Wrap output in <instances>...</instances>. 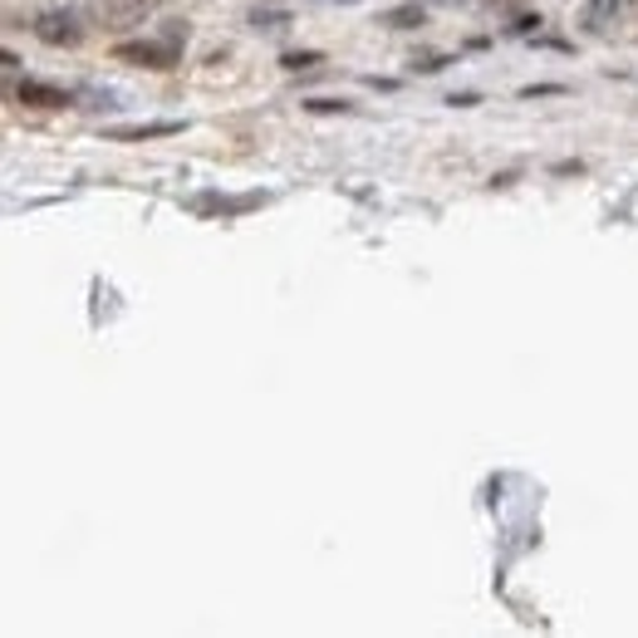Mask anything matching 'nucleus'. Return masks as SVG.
<instances>
[{
    "instance_id": "f257e3e1",
    "label": "nucleus",
    "mask_w": 638,
    "mask_h": 638,
    "mask_svg": "<svg viewBox=\"0 0 638 638\" xmlns=\"http://www.w3.org/2000/svg\"><path fill=\"white\" fill-rule=\"evenodd\" d=\"M147 10H153V0H94V20L104 29H133V25H143Z\"/></svg>"
},
{
    "instance_id": "f03ea898",
    "label": "nucleus",
    "mask_w": 638,
    "mask_h": 638,
    "mask_svg": "<svg viewBox=\"0 0 638 638\" xmlns=\"http://www.w3.org/2000/svg\"><path fill=\"white\" fill-rule=\"evenodd\" d=\"M35 35L45 39V45H79V39H84V25H79V15H69V10H45V15H35Z\"/></svg>"
},
{
    "instance_id": "7ed1b4c3",
    "label": "nucleus",
    "mask_w": 638,
    "mask_h": 638,
    "mask_svg": "<svg viewBox=\"0 0 638 638\" xmlns=\"http://www.w3.org/2000/svg\"><path fill=\"white\" fill-rule=\"evenodd\" d=\"M123 64H143V69H172L177 64V45H157V39H137V45H118L113 49Z\"/></svg>"
},
{
    "instance_id": "20e7f679",
    "label": "nucleus",
    "mask_w": 638,
    "mask_h": 638,
    "mask_svg": "<svg viewBox=\"0 0 638 638\" xmlns=\"http://www.w3.org/2000/svg\"><path fill=\"white\" fill-rule=\"evenodd\" d=\"M182 133V123L177 118H162V123H123V128H108V143H143V137H172Z\"/></svg>"
},
{
    "instance_id": "39448f33",
    "label": "nucleus",
    "mask_w": 638,
    "mask_h": 638,
    "mask_svg": "<svg viewBox=\"0 0 638 638\" xmlns=\"http://www.w3.org/2000/svg\"><path fill=\"white\" fill-rule=\"evenodd\" d=\"M15 98L29 108H69V94L55 84H39V79H20L15 84Z\"/></svg>"
},
{
    "instance_id": "423d86ee",
    "label": "nucleus",
    "mask_w": 638,
    "mask_h": 638,
    "mask_svg": "<svg viewBox=\"0 0 638 638\" xmlns=\"http://www.w3.org/2000/svg\"><path fill=\"white\" fill-rule=\"evenodd\" d=\"M618 20V0H589L585 5V29L589 35H609Z\"/></svg>"
},
{
    "instance_id": "0eeeda50",
    "label": "nucleus",
    "mask_w": 638,
    "mask_h": 638,
    "mask_svg": "<svg viewBox=\"0 0 638 638\" xmlns=\"http://www.w3.org/2000/svg\"><path fill=\"white\" fill-rule=\"evenodd\" d=\"M378 20H383V25H388V29H418L422 20H428V10H422L418 0H408V5H393V10H383Z\"/></svg>"
},
{
    "instance_id": "6e6552de",
    "label": "nucleus",
    "mask_w": 638,
    "mask_h": 638,
    "mask_svg": "<svg viewBox=\"0 0 638 638\" xmlns=\"http://www.w3.org/2000/svg\"><path fill=\"white\" fill-rule=\"evenodd\" d=\"M251 20H255V29H280L290 15H285V10H255Z\"/></svg>"
},
{
    "instance_id": "1a4fd4ad",
    "label": "nucleus",
    "mask_w": 638,
    "mask_h": 638,
    "mask_svg": "<svg viewBox=\"0 0 638 638\" xmlns=\"http://www.w3.org/2000/svg\"><path fill=\"white\" fill-rule=\"evenodd\" d=\"M310 113H349V104H339V98H310Z\"/></svg>"
},
{
    "instance_id": "9d476101",
    "label": "nucleus",
    "mask_w": 638,
    "mask_h": 638,
    "mask_svg": "<svg viewBox=\"0 0 638 638\" xmlns=\"http://www.w3.org/2000/svg\"><path fill=\"white\" fill-rule=\"evenodd\" d=\"M280 64L290 69V74H300V69H314V64H320V55H285Z\"/></svg>"
},
{
    "instance_id": "9b49d317",
    "label": "nucleus",
    "mask_w": 638,
    "mask_h": 638,
    "mask_svg": "<svg viewBox=\"0 0 638 638\" xmlns=\"http://www.w3.org/2000/svg\"><path fill=\"white\" fill-rule=\"evenodd\" d=\"M555 94H565V84H530L526 88V98H555Z\"/></svg>"
},
{
    "instance_id": "f8f14e48",
    "label": "nucleus",
    "mask_w": 638,
    "mask_h": 638,
    "mask_svg": "<svg viewBox=\"0 0 638 638\" xmlns=\"http://www.w3.org/2000/svg\"><path fill=\"white\" fill-rule=\"evenodd\" d=\"M447 64V59L442 55H428V59H412V69H422V74H437V69Z\"/></svg>"
},
{
    "instance_id": "ddd939ff",
    "label": "nucleus",
    "mask_w": 638,
    "mask_h": 638,
    "mask_svg": "<svg viewBox=\"0 0 638 638\" xmlns=\"http://www.w3.org/2000/svg\"><path fill=\"white\" fill-rule=\"evenodd\" d=\"M535 25H540L535 15H520V20H516V25H510V29H516V35H530V29H535Z\"/></svg>"
},
{
    "instance_id": "4468645a",
    "label": "nucleus",
    "mask_w": 638,
    "mask_h": 638,
    "mask_svg": "<svg viewBox=\"0 0 638 638\" xmlns=\"http://www.w3.org/2000/svg\"><path fill=\"white\" fill-rule=\"evenodd\" d=\"M334 5H349V0H334Z\"/></svg>"
}]
</instances>
